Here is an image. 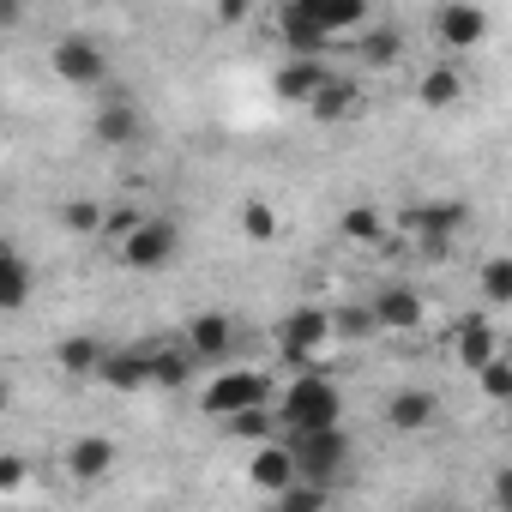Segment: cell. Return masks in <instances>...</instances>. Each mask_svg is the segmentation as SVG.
I'll use <instances>...</instances> for the list:
<instances>
[{"instance_id":"cell-1","label":"cell","mask_w":512,"mask_h":512,"mask_svg":"<svg viewBox=\"0 0 512 512\" xmlns=\"http://www.w3.org/2000/svg\"><path fill=\"white\" fill-rule=\"evenodd\" d=\"M272 416H278V434L344 428V392H338L320 368H308V374H296V380L284 386V398L272 404Z\"/></svg>"},{"instance_id":"cell-2","label":"cell","mask_w":512,"mask_h":512,"mask_svg":"<svg viewBox=\"0 0 512 512\" xmlns=\"http://www.w3.org/2000/svg\"><path fill=\"white\" fill-rule=\"evenodd\" d=\"M290 464H296V482H320V488H338L344 470H350V434L344 428H314V434H290Z\"/></svg>"},{"instance_id":"cell-3","label":"cell","mask_w":512,"mask_h":512,"mask_svg":"<svg viewBox=\"0 0 512 512\" xmlns=\"http://www.w3.org/2000/svg\"><path fill=\"white\" fill-rule=\"evenodd\" d=\"M266 404H272V380H266L260 368H217V374L199 386V410L217 416V422H229V416H241V410H266Z\"/></svg>"},{"instance_id":"cell-4","label":"cell","mask_w":512,"mask_h":512,"mask_svg":"<svg viewBox=\"0 0 512 512\" xmlns=\"http://www.w3.org/2000/svg\"><path fill=\"white\" fill-rule=\"evenodd\" d=\"M49 67H55V79L73 85V91H103V85H109V49H103L97 37H85V31H67V37L49 49Z\"/></svg>"},{"instance_id":"cell-5","label":"cell","mask_w":512,"mask_h":512,"mask_svg":"<svg viewBox=\"0 0 512 512\" xmlns=\"http://www.w3.org/2000/svg\"><path fill=\"white\" fill-rule=\"evenodd\" d=\"M175 253H181V229H175L169 217H145V223L115 247V260H121L127 272H163V266H175Z\"/></svg>"},{"instance_id":"cell-6","label":"cell","mask_w":512,"mask_h":512,"mask_svg":"<svg viewBox=\"0 0 512 512\" xmlns=\"http://www.w3.org/2000/svg\"><path fill=\"white\" fill-rule=\"evenodd\" d=\"M278 350L290 356V362H320L326 350H332V308H320V302H308V308H290L284 314V326H278Z\"/></svg>"},{"instance_id":"cell-7","label":"cell","mask_w":512,"mask_h":512,"mask_svg":"<svg viewBox=\"0 0 512 512\" xmlns=\"http://www.w3.org/2000/svg\"><path fill=\"white\" fill-rule=\"evenodd\" d=\"M470 223V211L458 205V199H434V205H410V217H404V229H410V241L428 253V260H440V253L458 241V229Z\"/></svg>"},{"instance_id":"cell-8","label":"cell","mask_w":512,"mask_h":512,"mask_svg":"<svg viewBox=\"0 0 512 512\" xmlns=\"http://www.w3.org/2000/svg\"><path fill=\"white\" fill-rule=\"evenodd\" d=\"M368 320H374V332H422L428 302H422L416 284H380L374 302H368Z\"/></svg>"},{"instance_id":"cell-9","label":"cell","mask_w":512,"mask_h":512,"mask_svg":"<svg viewBox=\"0 0 512 512\" xmlns=\"http://www.w3.org/2000/svg\"><path fill=\"white\" fill-rule=\"evenodd\" d=\"M332 79V67H326V55H290L278 73H272V97L278 103H290V109H308L314 97H320V85Z\"/></svg>"},{"instance_id":"cell-10","label":"cell","mask_w":512,"mask_h":512,"mask_svg":"<svg viewBox=\"0 0 512 512\" xmlns=\"http://www.w3.org/2000/svg\"><path fill=\"white\" fill-rule=\"evenodd\" d=\"M181 350L193 356V368L205 362V368H223L229 362V350H235V320L229 314H199V320H187V332H181Z\"/></svg>"},{"instance_id":"cell-11","label":"cell","mask_w":512,"mask_h":512,"mask_svg":"<svg viewBox=\"0 0 512 512\" xmlns=\"http://www.w3.org/2000/svg\"><path fill=\"white\" fill-rule=\"evenodd\" d=\"M91 133H97V145H109V151H121V145H139V133H145V115H139L133 91H109V97H103V109H97V121H91Z\"/></svg>"},{"instance_id":"cell-12","label":"cell","mask_w":512,"mask_h":512,"mask_svg":"<svg viewBox=\"0 0 512 512\" xmlns=\"http://www.w3.org/2000/svg\"><path fill=\"white\" fill-rule=\"evenodd\" d=\"M97 386H109V392H151V344H127V350H103V362H97V374H91Z\"/></svg>"},{"instance_id":"cell-13","label":"cell","mask_w":512,"mask_h":512,"mask_svg":"<svg viewBox=\"0 0 512 512\" xmlns=\"http://www.w3.org/2000/svg\"><path fill=\"white\" fill-rule=\"evenodd\" d=\"M434 37H440V49H476L488 37V7L446 0V7H434Z\"/></svg>"},{"instance_id":"cell-14","label":"cell","mask_w":512,"mask_h":512,"mask_svg":"<svg viewBox=\"0 0 512 512\" xmlns=\"http://www.w3.org/2000/svg\"><path fill=\"white\" fill-rule=\"evenodd\" d=\"M434 416H440V398H434L428 386H398V392L386 398V428H392V434H428Z\"/></svg>"},{"instance_id":"cell-15","label":"cell","mask_w":512,"mask_h":512,"mask_svg":"<svg viewBox=\"0 0 512 512\" xmlns=\"http://www.w3.org/2000/svg\"><path fill=\"white\" fill-rule=\"evenodd\" d=\"M37 296V266L25 260L19 247L0 241V314H25Z\"/></svg>"},{"instance_id":"cell-16","label":"cell","mask_w":512,"mask_h":512,"mask_svg":"<svg viewBox=\"0 0 512 512\" xmlns=\"http://www.w3.org/2000/svg\"><path fill=\"white\" fill-rule=\"evenodd\" d=\"M247 482L260 488L266 500H278L290 482H296V464H290V446L284 440H272V446H253V458H247Z\"/></svg>"},{"instance_id":"cell-17","label":"cell","mask_w":512,"mask_h":512,"mask_svg":"<svg viewBox=\"0 0 512 512\" xmlns=\"http://www.w3.org/2000/svg\"><path fill=\"white\" fill-rule=\"evenodd\" d=\"M272 31H278V43L290 49V55H326L332 43L320 37V25L302 13V0H284V7L272 13Z\"/></svg>"},{"instance_id":"cell-18","label":"cell","mask_w":512,"mask_h":512,"mask_svg":"<svg viewBox=\"0 0 512 512\" xmlns=\"http://www.w3.org/2000/svg\"><path fill=\"white\" fill-rule=\"evenodd\" d=\"M115 458H121V452H115L109 434H79V440L67 446V476H73V482H103V476L115 470Z\"/></svg>"},{"instance_id":"cell-19","label":"cell","mask_w":512,"mask_h":512,"mask_svg":"<svg viewBox=\"0 0 512 512\" xmlns=\"http://www.w3.org/2000/svg\"><path fill=\"white\" fill-rule=\"evenodd\" d=\"M302 13L320 25V37H356L368 25V0H302Z\"/></svg>"},{"instance_id":"cell-20","label":"cell","mask_w":512,"mask_h":512,"mask_svg":"<svg viewBox=\"0 0 512 512\" xmlns=\"http://www.w3.org/2000/svg\"><path fill=\"white\" fill-rule=\"evenodd\" d=\"M308 115H314L320 127H338V121L362 115V85H356V79H344V73H332V79L320 85V97L308 103Z\"/></svg>"},{"instance_id":"cell-21","label":"cell","mask_w":512,"mask_h":512,"mask_svg":"<svg viewBox=\"0 0 512 512\" xmlns=\"http://www.w3.org/2000/svg\"><path fill=\"white\" fill-rule=\"evenodd\" d=\"M398 55H404V31L374 25V19L356 31V61H362V67H374V73H380V67H398Z\"/></svg>"},{"instance_id":"cell-22","label":"cell","mask_w":512,"mask_h":512,"mask_svg":"<svg viewBox=\"0 0 512 512\" xmlns=\"http://www.w3.org/2000/svg\"><path fill=\"white\" fill-rule=\"evenodd\" d=\"M452 356L476 374L482 362H494V356H500V332H494L488 320H464V326L452 332Z\"/></svg>"},{"instance_id":"cell-23","label":"cell","mask_w":512,"mask_h":512,"mask_svg":"<svg viewBox=\"0 0 512 512\" xmlns=\"http://www.w3.org/2000/svg\"><path fill=\"white\" fill-rule=\"evenodd\" d=\"M97 362H103V338H91V332H73V338L55 344V368H61L67 380H91Z\"/></svg>"},{"instance_id":"cell-24","label":"cell","mask_w":512,"mask_h":512,"mask_svg":"<svg viewBox=\"0 0 512 512\" xmlns=\"http://www.w3.org/2000/svg\"><path fill=\"white\" fill-rule=\"evenodd\" d=\"M464 97V73L458 67H428L422 79H416V103L422 109H452Z\"/></svg>"},{"instance_id":"cell-25","label":"cell","mask_w":512,"mask_h":512,"mask_svg":"<svg viewBox=\"0 0 512 512\" xmlns=\"http://www.w3.org/2000/svg\"><path fill=\"white\" fill-rule=\"evenodd\" d=\"M338 229H344V241H356V247H392V229H386V217H380L374 205H350Z\"/></svg>"},{"instance_id":"cell-26","label":"cell","mask_w":512,"mask_h":512,"mask_svg":"<svg viewBox=\"0 0 512 512\" xmlns=\"http://www.w3.org/2000/svg\"><path fill=\"white\" fill-rule=\"evenodd\" d=\"M193 380V356L181 344H151V386H187Z\"/></svg>"},{"instance_id":"cell-27","label":"cell","mask_w":512,"mask_h":512,"mask_svg":"<svg viewBox=\"0 0 512 512\" xmlns=\"http://www.w3.org/2000/svg\"><path fill=\"white\" fill-rule=\"evenodd\" d=\"M223 428H229V440H247V446H272V440H278L272 404H266V410H241V416H229Z\"/></svg>"},{"instance_id":"cell-28","label":"cell","mask_w":512,"mask_h":512,"mask_svg":"<svg viewBox=\"0 0 512 512\" xmlns=\"http://www.w3.org/2000/svg\"><path fill=\"white\" fill-rule=\"evenodd\" d=\"M272 506H278V512H332V488H320V482H290Z\"/></svg>"},{"instance_id":"cell-29","label":"cell","mask_w":512,"mask_h":512,"mask_svg":"<svg viewBox=\"0 0 512 512\" xmlns=\"http://www.w3.org/2000/svg\"><path fill=\"white\" fill-rule=\"evenodd\" d=\"M139 223H145V211H139V205H109V211H103V223H97V241H103V247H121Z\"/></svg>"},{"instance_id":"cell-30","label":"cell","mask_w":512,"mask_h":512,"mask_svg":"<svg viewBox=\"0 0 512 512\" xmlns=\"http://www.w3.org/2000/svg\"><path fill=\"white\" fill-rule=\"evenodd\" d=\"M241 235H247V241H272V235H278L272 199H247V205H241Z\"/></svg>"},{"instance_id":"cell-31","label":"cell","mask_w":512,"mask_h":512,"mask_svg":"<svg viewBox=\"0 0 512 512\" xmlns=\"http://www.w3.org/2000/svg\"><path fill=\"white\" fill-rule=\"evenodd\" d=\"M482 296H488L494 308L512 302V260H506V253H494V260L482 266Z\"/></svg>"},{"instance_id":"cell-32","label":"cell","mask_w":512,"mask_h":512,"mask_svg":"<svg viewBox=\"0 0 512 512\" xmlns=\"http://www.w3.org/2000/svg\"><path fill=\"white\" fill-rule=\"evenodd\" d=\"M374 332L368 308H332V344H362Z\"/></svg>"},{"instance_id":"cell-33","label":"cell","mask_w":512,"mask_h":512,"mask_svg":"<svg viewBox=\"0 0 512 512\" xmlns=\"http://www.w3.org/2000/svg\"><path fill=\"white\" fill-rule=\"evenodd\" d=\"M476 386H482V398H494V404H506V398H512V362H506V356H494V362H482V368H476Z\"/></svg>"},{"instance_id":"cell-34","label":"cell","mask_w":512,"mask_h":512,"mask_svg":"<svg viewBox=\"0 0 512 512\" xmlns=\"http://www.w3.org/2000/svg\"><path fill=\"white\" fill-rule=\"evenodd\" d=\"M61 223H67L73 235H91V241H97V223H103V205H97V199H67V205H61Z\"/></svg>"},{"instance_id":"cell-35","label":"cell","mask_w":512,"mask_h":512,"mask_svg":"<svg viewBox=\"0 0 512 512\" xmlns=\"http://www.w3.org/2000/svg\"><path fill=\"white\" fill-rule=\"evenodd\" d=\"M25 488H31V458L0 452V500H13V494H25Z\"/></svg>"},{"instance_id":"cell-36","label":"cell","mask_w":512,"mask_h":512,"mask_svg":"<svg viewBox=\"0 0 512 512\" xmlns=\"http://www.w3.org/2000/svg\"><path fill=\"white\" fill-rule=\"evenodd\" d=\"M247 19V7H241V0H229V7H217V25H241Z\"/></svg>"},{"instance_id":"cell-37","label":"cell","mask_w":512,"mask_h":512,"mask_svg":"<svg viewBox=\"0 0 512 512\" xmlns=\"http://www.w3.org/2000/svg\"><path fill=\"white\" fill-rule=\"evenodd\" d=\"M19 19H25V13H19V7H13V0H0V31H13V25H19Z\"/></svg>"},{"instance_id":"cell-38","label":"cell","mask_w":512,"mask_h":512,"mask_svg":"<svg viewBox=\"0 0 512 512\" xmlns=\"http://www.w3.org/2000/svg\"><path fill=\"white\" fill-rule=\"evenodd\" d=\"M260 512H278V506H260Z\"/></svg>"},{"instance_id":"cell-39","label":"cell","mask_w":512,"mask_h":512,"mask_svg":"<svg viewBox=\"0 0 512 512\" xmlns=\"http://www.w3.org/2000/svg\"><path fill=\"white\" fill-rule=\"evenodd\" d=\"M0 398H7V386H0Z\"/></svg>"}]
</instances>
